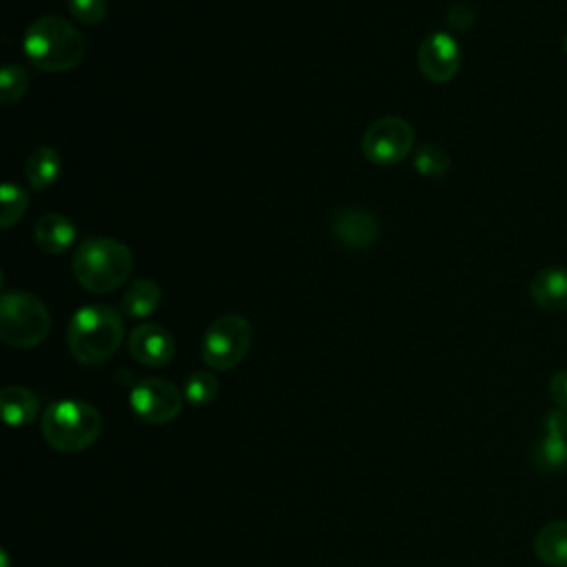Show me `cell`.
Here are the masks:
<instances>
[{
	"instance_id": "cell-1",
	"label": "cell",
	"mask_w": 567,
	"mask_h": 567,
	"mask_svg": "<svg viewBox=\"0 0 567 567\" xmlns=\"http://www.w3.org/2000/svg\"><path fill=\"white\" fill-rule=\"evenodd\" d=\"M27 60L47 73L75 69L86 53L84 35L60 16H42L33 20L22 40Z\"/></svg>"
},
{
	"instance_id": "cell-2",
	"label": "cell",
	"mask_w": 567,
	"mask_h": 567,
	"mask_svg": "<svg viewBox=\"0 0 567 567\" xmlns=\"http://www.w3.org/2000/svg\"><path fill=\"white\" fill-rule=\"evenodd\" d=\"M124 339L122 315L102 303L82 306L73 312L66 328L69 352L82 365H100L111 359Z\"/></svg>"
},
{
	"instance_id": "cell-3",
	"label": "cell",
	"mask_w": 567,
	"mask_h": 567,
	"mask_svg": "<svg viewBox=\"0 0 567 567\" xmlns=\"http://www.w3.org/2000/svg\"><path fill=\"white\" fill-rule=\"evenodd\" d=\"M71 268L84 290L106 295L117 290L131 277L133 252L126 244L113 237H89L75 248Z\"/></svg>"
},
{
	"instance_id": "cell-4",
	"label": "cell",
	"mask_w": 567,
	"mask_h": 567,
	"mask_svg": "<svg viewBox=\"0 0 567 567\" xmlns=\"http://www.w3.org/2000/svg\"><path fill=\"white\" fill-rule=\"evenodd\" d=\"M44 441L66 454L91 447L102 434V414L86 401L62 399L51 403L40 421Z\"/></svg>"
},
{
	"instance_id": "cell-5",
	"label": "cell",
	"mask_w": 567,
	"mask_h": 567,
	"mask_svg": "<svg viewBox=\"0 0 567 567\" xmlns=\"http://www.w3.org/2000/svg\"><path fill=\"white\" fill-rule=\"evenodd\" d=\"M51 328L47 306L27 290L4 292L0 299V337L11 348H33Z\"/></svg>"
},
{
	"instance_id": "cell-6",
	"label": "cell",
	"mask_w": 567,
	"mask_h": 567,
	"mask_svg": "<svg viewBox=\"0 0 567 567\" xmlns=\"http://www.w3.org/2000/svg\"><path fill=\"white\" fill-rule=\"evenodd\" d=\"M252 341L250 321L241 315H221L204 332L202 359L210 370L224 372L241 363Z\"/></svg>"
},
{
	"instance_id": "cell-7",
	"label": "cell",
	"mask_w": 567,
	"mask_h": 567,
	"mask_svg": "<svg viewBox=\"0 0 567 567\" xmlns=\"http://www.w3.org/2000/svg\"><path fill=\"white\" fill-rule=\"evenodd\" d=\"M414 146V128L408 120L385 115L374 120L363 133V155L377 166H392L408 157Z\"/></svg>"
},
{
	"instance_id": "cell-8",
	"label": "cell",
	"mask_w": 567,
	"mask_h": 567,
	"mask_svg": "<svg viewBox=\"0 0 567 567\" xmlns=\"http://www.w3.org/2000/svg\"><path fill=\"white\" fill-rule=\"evenodd\" d=\"M131 408L133 412L153 425H164L173 421L182 412V394L177 385L166 379H142L131 390Z\"/></svg>"
},
{
	"instance_id": "cell-9",
	"label": "cell",
	"mask_w": 567,
	"mask_h": 567,
	"mask_svg": "<svg viewBox=\"0 0 567 567\" xmlns=\"http://www.w3.org/2000/svg\"><path fill=\"white\" fill-rule=\"evenodd\" d=\"M419 69L421 73L436 84L450 82L458 69H461V49L454 35L445 33V31H436L430 33L421 47H419Z\"/></svg>"
},
{
	"instance_id": "cell-10",
	"label": "cell",
	"mask_w": 567,
	"mask_h": 567,
	"mask_svg": "<svg viewBox=\"0 0 567 567\" xmlns=\"http://www.w3.org/2000/svg\"><path fill=\"white\" fill-rule=\"evenodd\" d=\"M128 352L148 368H162L175 357V339L164 326L142 323L128 337Z\"/></svg>"
},
{
	"instance_id": "cell-11",
	"label": "cell",
	"mask_w": 567,
	"mask_h": 567,
	"mask_svg": "<svg viewBox=\"0 0 567 567\" xmlns=\"http://www.w3.org/2000/svg\"><path fill=\"white\" fill-rule=\"evenodd\" d=\"M332 235L348 248H368L379 237V221L363 208H341L330 221Z\"/></svg>"
},
{
	"instance_id": "cell-12",
	"label": "cell",
	"mask_w": 567,
	"mask_h": 567,
	"mask_svg": "<svg viewBox=\"0 0 567 567\" xmlns=\"http://www.w3.org/2000/svg\"><path fill=\"white\" fill-rule=\"evenodd\" d=\"M529 295L534 303L547 312L567 310V268H543L534 275L529 284Z\"/></svg>"
},
{
	"instance_id": "cell-13",
	"label": "cell",
	"mask_w": 567,
	"mask_h": 567,
	"mask_svg": "<svg viewBox=\"0 0 567 567\" xmlns=\"http://www.w3.org/2000/svg\"><path fill=\"white\" fill-rule=\"evenodd\" d=\"M33 241L49 255H62L75 241V226L60 213H47L33 226Z\"/></svg>"
},
{
	"instance_id": "cell-14",
	"label": "cell",
	"mask_w": 567,
	"mask_h": 567,
	"mask_svg": "<svg viewBox=\"0 0 567 567\" xmlns=\"http://www.w3.org/2000/svg\"><path fill=\"white\" fill-rule=\"evenodd\" d=\"M534 554L547 567H567V520H554L538 529Z\"/></svg>"
},
{
	"instance_id": "cell-15",
	"label": "cell",
	"mask_w": 567,
	"mask_h": 567,
	"mask_svg": "<svg viewBox=\"0 0 567 567\" xmlns=\"http://www.w3.org/2000/svg\"><path fill=\"white\" fill-rule=\"evenodd\" d=\"M0 405L4 423L11 427H22L35 419L40 401L31 390L22 385H7L0 392Z\"/></svg>"
},
{
	"instance_id": "cell-16",
	"label": "cell",
	"mask_w": 567,
	"mask_h": 567,
	"mask_svg": "<svg viewBox=\"0 0 567 567\" xmlns=\"http://www.w3.org/2000/svg\"><path fill=\"white\" fill-rule=\"evenodd\" d=\"M60 171H62V159L58 151L51 146H40L31 151L24 168L33 190H47L49 186H53L60 177Z\"/></svg>"
},
{
	"instance_id": "cell-17",
	"label": "cell",
	"mask_w": 567,
	"mask_h": 567,
	"mask_svg": "<svg viewBox=\"0 0 567 567\" xmlns=\"http://www.w3.org/2000/svg\"><path fill=\"white\" fill-rule=\"evenodd\" d=\"M159 303H162V290L151 279L133 281L122 297V310L126 317H133V319L151 317Z\"/></svg>"
},
{
	"instance_id": "cell-18",
	"label": "cell",
	"mask_w": 567,
	"mask_h": 567,
	"mask_svg": "<svg viewBox=\"0 0 567 567\" xmlns=\"http://www.w3.org/2000/svg\"><path fill=\"white\" fill-rule=\"evenodd\" d=\"M532 461H534L536 470H540L545 474H554V472L565 470L567 467V439L543 434L534 443Z\"/></svg>"
},
{
	"instance_id": "cell-19",
	"label": "cell",
	"mask_w": 567,
	"mask_h": 567,
	"mask_svg": "<svg viewBox=\"0 0 567 567\" xmlns=\"http://www.w3.org/2000/svg\"><path fill=\"white\" fill-rule=\"evenodd\" d=\"M29 208V195L22 186L4 182L0 188V226L11 228L18 224Z\"/></svg>"
},
{
	"instance_id": "cell-20",
	"label": "cell",
	"mask_w": 567,
	"mask_h": 567,
	"mask_svg": "<svg viewBox=\"0 0 567 567\" xmlns=\"http://www.w3.org/2000/svg\"><path fill=\"white\" fill-rule=\"evenodd\" d=\"M29 89V75L20 64L7 62L0 71V102L11 106L24 97Z\"/></svg>"
},
{
	"instance_id": "cell-21",
	"label": "cell",
	"mask_w": 567,
	"mask_h": 567,
	"mask_svg": "<svg viewBox=\"0 0 567 567\" xmlns=\"http://www.w3.org/2000/svg\"><path fill=\"white\" fill-rule=\"evenodd\" d=\"M219 390V381L208 370H195L184 383V394L193 405H208Z\"/></svg>"
},
{
	"instance_id": "cell-22",
	"label": "cell",
	"mask_w": 567,
	"mask_h": 567,
	"mask_svg": "<svg viewBox=\"0 0 567 567\" xmlns=\"http://www.w3.org/2000/svg\"><path fill=\"white\" fill-rule=\"evenodd\" d=\"M414 168L423 177H441L450 168V155L436 144H423L414 153Z\"/></svg>"
},
{
	"instance_id": "cell-23",
	"label": "cell",
	"mask_w": 567,
	"mask_h": 567,
	"mask_svg": "<svg viewBox=\"0 0 567 567\" xmlns=\"http://www.w3.org/2000/svg\"><path fill=\"white\" fill-rule=\"evenodd\" d=\"M69 11L80 24H100L106 18V0H69Z\"/></svg>"
},
{
	"instance_id": "cell-24",
	"label": "cell",
	"mask_w": 567,
	"mask_h": 567,
	"mask_svg": "<svg viewBox=\"0 0 567 567\" xmlns=\"http://www.w3.org/2000/svg\"><path fill=\"white\" fill-rule=\"evenodd\" d=\"M543 434L545 436H558V439H567V410L563 408H551L543 414Z\"/></svg>"
},
{
	"instance_id": "cell-25",
	"label": "cell",
	"mask_w": 567,
	"mask_h": 567,
	"mask_svg": "<svg viewBox=\"0 0 567 567\" xmlns=\"http://www.w3.org/2000/svg\"><path fill=\"white\" fill-rule=\"evenodd\" d=\"M474 7L470 2H454L447 11V24L454 31H467L474 24Z\"/></svg>"
},
{
	"instance_id": "cell-26",
	"label": "cell",
	"mask_w": 567,
	"mask_h": 567,
	"mask_svg": "<svg viewBox=\"0 0 567 567\" xmlns=\"http://www.w3.org/2000/svg\"><path fill=\"white\" fill-rule=\"evenodd\" d=\"M549 394H551V401L567 410V370H558L551 374L549 379Z\"/></svg>"
},
{
	"instance_id": "cell-27",
	"label": "cell",
	"mask_w": 567,
	"mask_h": 567,
	"mask_svg": "<svg viewBox=\"0 0 567 567\" xmlns=\"http://www.w3.org/2000/svg\"><path fill=\"white\" fill-rule=\"evenodd\" d=\"M565 53H567V35H565Z\"/></svg>"
}]
</instances>
